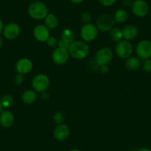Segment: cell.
<instances>
[{"label":"cell","instance_id":"obj_6","mask_svg":"<svg viewBox=\"0 0 151 151\" xmlns=\"http://www.w3.org/2000/svg\"><path fill=\"white\" fill-rule=\"evenodd\" d=\"M116 53L122 59H128L133 53V46L127 40H121L116 46Z\"/></svg>","mask_w":151,"mask_h":151},{"label":"cell","instance_id":"obj_24","mask_svg":"<svg viewBox=\"0 0 151 151\" xmlns=\"http://www.w3.org/2000/svg\"><path fill=\"white\" fill-rule=\"evenodd\" d=\"M65 120V116L61 112H57L55 113V115L53 116V121L56 123L57 124H62Z\"/></svg>","mask_w":151,"mask_h":151},{"label":"cell","instance_id":"obj_14","mask_svg":"<svg viewBox=\"0 0 151 151\" xmlns=\"http://www.w3.org/2000/svg\"><path fill=\"white\" fill-rule=\"evenodd\" d=\"M33 68V63L31 61L26 58L19 59L16 65V70L19 73L26 74L31 71Z\"/></svg>","mask_w":151,"mask_h":151},{"label":"cell","instance_id":"obj_16","mask_svg":"<svg viewBox=\"0 0 151 151\" xmlns=\"http://www.w3.org/2000/svg\"><path fill=\"white\" fill-rule=\"evenodd\" d=\"M14 116L9 110H4L0 113V124L4 127H10L14 124Z\"/></svg>","mask_w":151,"mask_h":151},{"label":"cell","instance_id":"obj_34","mask_svg":"<svg viewBox=\"0 0 151 151\" xmlns=\"http://www.w3.org/2000/svg\"><path fill=\"white\" fill-rule=\"evenodd\" d=\"M138 151H151V150L149 149V148H142V149Z\"/></svg>","mask_w":151,"mask_h":151},{"label":"cell","instance_id":"obj_35","mask_svg":"<svg viewBox=\"0 0 151 151\" xmlns=\"http://www.w3.org/2000/svg\"><path fill=\"white\" fill-rule=\"evenodd\" d=\"M2 45H3V41H2V38L0 37V48H1V47H2Z\"/></svg>","mask_w":151,"mask_h":151},{"label":"cell","instance_id":"obj_26","mask_svg":"<svg viewBox=\"0 0 151 151\" xmlns=\"http://www.w3.org/2000/svg\"><path fill=\"white\" fill-rule=\"evenodd\" d=\"M81 19L83 22L85 24H88V23H91V19H92V17L90 13L88 12H84L82 13V15H81Z\"/></svg>","mask_w":151,"mask_h":151},{"label":"cell","instance_id":"obj_22","mask_svg":"<svg viewBox=\"0 0 151 151\" xmlns=\"http://www.w3.org/2000/svg\"><path fill=\"white\" fill-rule=\"evenodd\" d=\"M110 36L113 41H115V42L121 41L122 39L123 38L122 30H120V29L118 28V27L112 28L111 31H110Z\"/></svg>","mask_w":151,"mask_h":151},{"label":"cell","instance_id":"obj_27","mask_svg":"<svg viewBox=\"0 0 151 151\" xmlns=\"http://www.w3.org/2000/svg\"><path fill=\"white\" fill-rule=\"evenodd\" d=\"M98 1L101 5L105 7L111 6L117 2V0H98Z\"/></svg>","mask_w":151,"mask_h":151},{"label":"cell","instance_id":"obj_9","mask_svg":"<svg viewBox=\"0 0 151 151\" xmlns=\"http://www.w3.org/2000/svg\"><path fill=\"white\" fill-rule=\"evenodd\" d=\"M132 11L136 17L142 18L149 12V6L145 0H135L132 3Z\"/></svg>","mask_w":151,"mask_h":151},{"label":"cell","instance_id":"obj_18","mask_svg":"<svg viewBox=\"0 0 151 151\" xmlns=\"http://www.w3.org/2000/svg\"><path fill=\"white\" fill-rule=\"evenodd\" d=\"M38 96L35 91L28 90L24 91L22 96V100L25 104H33L37 100Z\"/></svg>","mask_w":151,"mask_h":151},{"label":"cell","instance_id":"obj_7","mask_svg":"<svg viewBox=\"0 0 151 151\" xmlns=\"http://www.w3.org/2000/svg\"><path fill=\"white\" fill-rule=\"evenodd\" d=\"M116 21L113 17L109 14L100 16L96 21V27L101 31H108L111 30L115 24Z\"/></svg>","mask_w":151,"mask_h":151},{"label":"cell","instance_id":"obj_36","mask_svg":"<svg viewBox=\"0 0 151 151\" xmlns=\"http://www.w3.org/2000/svg\"><path fill=\"white\" fill-rule=\"evenodd\" d=\"M2 108H3V107H2V104H1V103H0V113L2 112Z\"/></svg>","mask_w":151,"mask_h":151},{"label":"cell","instance_id":"obj_1","mask_svg":"<svg viewBox=\"0 0 151 151\" xmlns=\"http://www.w3.org/2000/svg\"><path fill=\"white\" fill-rule=\"evenodd\" d=\"M69 54L76 59H83L89 54L90 49L88 44L83 41H75L68 48Z\"/></svg>","mask_w":151,"mask_h":151},{"label":"cell","instance_id":"obj_19","mask_svg":"<svg viewBox=\"0 0 151 151\" xmlns=\"http://www.w3.org/2000/svg\"><path fill=\"white\" fill-rule=\"evenodd\" d=\"M125 65L127 69L133 71L136 70H138L140 68L141 65H142V62H141L139 58L133 56V57H129L127 59Z\"/></svg>","mask_w":151,"mask_h":151},{"label":"cell","instance_id":"obj_31","mask_svg":"<svg viewBox=\"0 0 151 151\" xmlns=\"http://www.w3.org/2000/svg\"><path fill=\"white\" fill-rule=\"evenodd\" d=\"M42 98L43 100H45H45L49 99L50 96H49V95L47 93H43V94L42 95Z\"/></svg>","mask_w":151,"mask_h":151},{"label":"cell","instance_id":"obj_29","mask_svg":"<svg viewBox=\"0 0 151 151\" xmlns=\"http://www.w3.org/2000/svg\"><path fill=\"white\" fill-rule=\"evenodd\" d=\"M47 43L50 47H55L56 45H58V41L56 38L53 37V36H50L47 39Z\"/></svg>","mask_w":151,"mask_h":151},{"label":"cell","instance_id":"obj_17","mask_svg":"<svg viewBox=\"0 0 151 151\" xmlns=\"http://www.w3.org/2000/svg\"><path fill=\"white\" fill-rule=\"evenodd\" d=\"M122 36L126 40H132L137 36L138 29L133 25H127L123 28Z\"/></svg>","mask_w":151,"mask_h":151},{"label":"cell","instance_id":"obj_28","mask_svg":"<svg viewBox=\"0 0 151 151\" xmlns=\"http://www.w3.org/2000/svg\"><path fill=\"white\" fill-rule=\"evenodd\" d=\"M14 83L16 85H21L24 82V76H23L22 74L19 73L17 75H16L14 78Z\"/></svg>","mask_w":151,"mask_h":151},{"label":"cell","instance_id":"obj_11","mask_svg":"<svg viewBox=\"0 0 151 151\" xmlns=\"http://www.w3.org/2000/svg\"><path fill=\"white\" fill-rule=\"evenodd\" d=\"M69 56V51L68 49L58 47L53 52L52 59H53V62L57 65H63L68 62Z\"/></svg>","mask_w":151,"mask_h":151},{"label":"cell","instance_id":"obj_32","mask_svg":"<svg viewBox=\"0 0 151 151\" xmlns=\"http://www.w3.org/2000/svg\"><path fill=\"white\" fill-rule=\"evenodd\" d=\"M4 30V25H3V22L1 19H0V34L3 32Z\"/></svg>","mask_w":151,"mask_h":151},{"label":"cell","instance_id":"obj_20","mask_svg":"<svg viewBox=\"0 0 151 151\" xmlns=\"http://www.w3.org/2000/svg\"><path fill=\"white\" fill-rule=\"evenodd\" d=\"M45 26L49 29H55L58 26L59 24V21L58 19L54 14H48V15L45 17Z\"/></svg>","mask_w":151,"mask_h":151},{"label":"cell","instance_id":"obj_10","mask_svg":"<svg viewBox=\"0 0 151 151\" xmlns=\"http://www.w3.org/2000/svg\"><path fill=\"white\" fill-rule=\"evenodd\" d=\"M75 42V34L70 29H65L62 33V36L59 42L58 46L60 47L68 49L73 42Z\"/></svg>","mask_w":151,"mask_h":151},{"label":"cell","instance_id":"obj_30","mask_svg":"<svg viewBox=\"0 0 151 151\" xmlns=\"http://www.w3.org/2000/svg\"><path fill=\"white\" fill-rule=\"evenodd\" d=\"M109 68L107 67V65H101L100 66V71H101L102 73H106L108 72Z\"/></svg>","mask_w":151,"mask_h":151},{"label":"cell","instance_id":"obj_12","mask_svg":"<svg viewBox=\"0 0 151 151\" xmlns=\"http://www.w3.org/2000/svg\"><path fill=\"white\" fill-rule=\"evenodd\" d=\"M33 36L37 41L44 42H47V39L50 37V32L45 25L39 24L33 29Z\"/></svg>","mask_w":151,"mask_h":151},{"label":"cell","instance_id":"obj_15","mask_svg":"<svg viewBox=\"0 0 151 151\" xmlns=\"http://www.w3.org/2000/svg\"><path fill=\"white\" fill-rule=\"evenodd\" d=\"M54 137L58 141H65L70 135V129L65 124H58L54 130Z\"/></svg>","mask_w":151,"mask_h":151},{"label":"cell","instance_id":"obj_13","mask_svg":"<svg viewBox=\"0 0 151 151\" xmlns=\"http://www.w3.org/2000/svg\"><path fill=\"white\" fill-rule=\"evenodd\" d=\"M20 33V27L14 22L8 23L3 30V35L8 40H14L19 36Z\"/></svg>","mask_w":151,"mask_h":151},{"label":"cell","instance_id":"obj_2","mask_svg":"<svg viewBox=\"0 0 151 151\" xmlns=\"http://www.w3.org/2000/svg\"><path fill=\"white\" fill-rule=\"evenodd\" d=\"M28 14L32 19L41 20L45 19L48 15V8L47 5L42 2H34L28 7Z\"/></svg>","mask_w":151,"mask_h":151},{"label":"cell","instance_id":"obj_23","mask_svg":"<svg viewBox=\"0 0 151 151\" xmlns=\"http://www.w3.org/2000/svg\"><path fill=\"white\" fill-rule=\"evenodd\" d=\"M0 103L3 107L8 108L14 104V99L10 95H4L0 99Z\"/></svg>","mask_w":151,"mask_h":151},{"label":"cell","instance_id":"obj_5","mask_svg":"<svg viewBox=\"0 0 151 151\" xmlns=\"http://www.w3.org/2000/svg\"><path fill=\"white\" fill-rule=\"evenodd\" d=\"M113 59V51L108 47H103L96 52L95 61L99 66L107 65Z\"/></svg>","mask_w":151,"mask_h":151},{"label":"cell","instance_id":"obj_21","mask_svg":"<svg viewBox=\"0 0 151 151\" xmlns=\"http://www.w3.org/2000/svg\"><path fill=\"white\" fill-rule=\"evenodd\" d=\"M113 18L115 19L116 22L123 23L127 21V18H128V14H127L125 10L119 9L116 11L115 15H114Z\"/></svg>","mask_w":151,"mask_h":151},{"label":"cell","instance_id":"obj_37","mask_svg":"<svg viewBox=\"0 0 151 151\" xmlns=\"http://www.w3.org/2000/svg\"><path fill=\"white\" fill-rule=\"evenodd\" d=\"M70 151H81V150H79L78 149H73V150H71Z\"/></svg>","mask_w":151,"mask_h":151},{"label":"cell","instance_id":"obj_25","mask_svg":"<svg viewBox=\"0 0 151 151\" xmlns=\"http://www.w3.org/2000/svg\"><path fill=\"white\" fill-rule=\"evenodd\" d=\"M142 68H143L145 72H151V59H145V61L143 62V63L142 64Z\"/></svg>","mask_w":151,"mask_h":151},{"label":"cell","instance_id":"obj_8","mask_svg":"<svg viewBox=\"0 0 151 151\" xmlns=\"http://www.w3.org/2000/svg\"><path fill=\"white\" fill-rule=\"evenodd\" d=\"M136 53L139 59H147L151 57V42L149 40H142L136 46Z\"/></svg>","mask_w":151,"mask_h":151},{"label":"cell","instance_id":"obj_4","mask_svg":"<svg viewBox=\"0 0 151 151\" xmlns=\"http://www.w3.org/2000/svg\"><path fill=\"white\" fill-rule=\"evenodd\" d=\"M50 84V79L45 74H38L32 82V87L36 92L42 93L47 89Z\"/></svg>","mask_w":151,"mask_h":151},{"label":"cell","instance_id":"obj_33","mask_svg":"<svg viewBox=\"0 0 151 151\" xmlns=\"http://www.w3.org/2000/svg\"><path fill=\"white\" fill-rule=\"evenodd\" d=\"M70 1L74 4H80L83 2L84 0H70Z\"/></svg>","mask_w":151,"mask_h":151},{"label":"cell","instance_id":"obj_3","mask_svg":"<svg viewBox=\"0 0 151 151\" xmlns=\"http://www.w3.org/2000/svg\"><path fill=\"white\" fill-rule=\"evenodd\" d=\"M98 35V28L92 23L85 24L80 30V36L85 42H92Z\"/></svg>","mask_w":151,"mask_h":151}]
</instances>
